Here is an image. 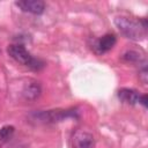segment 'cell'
Returning <instances> with one entry per match:
<instances>
[{"instance_id": "1", "label": "cell", "mask_w": 148, "mask_h": 148, "mask_svg": "<svg viewBox=\"0 0 148 148\" xmlns=\"http://www.w3.org/2000/svg\"><path fill=\"white\" fill-rule=\"evenodd\" d=\"M114 24L119 29V31L123 35H125L127 38L140 40L146 37V30H147L146 18L135 21L126 16H117L114 17Z\"/></svg>"}, {"instance_id": "2", "label": "cell", "mask_w": 148, "mask_h": 148, "mask_svg": "<svg viewBox=\"0 0 148 148\" xmlns=\"http://www.w3.org/2000/svg\"><path fill=\"white\" fill-rule=\"evenodd\" d=\"M7 53L10 58H13L18 64H22V65H24V66H27V67H29L34 71H39L45 66V64L42 60H39L37 58H34L22 44H10V45H8Z\"/></svg>"}, {"instance_id": "3", "label": "cell", "mask_w": 148, "mask_h": 148, "mask_svg": "<svg viewBox=\"0 0 148 148\" xmlns=\"http://www.w3.org/2000/svg\"><path fill=\"white\" fill-rule=\"evenodd\" d=\"M77 111L75 109L68 110H50V111H42L35 114V119L43 123H56L62 121L67 118H77Z\"/></svg>"}, {"instance_id": "4", "label": "cell", "mask_w": 148, "mask_h": 148, "mask_svg": "<svg viewBox=\"0 0 148 148\" xmlns=\"http://www.w3.org/2000/svg\"><path fill=\"white\" fill-rule=\"evenodd\" d=\"M71 142L73 148H94L95 147L94 135L84 130L75 131L72 135Z\"/></svg>"}, {"instance_id": "5", "label": "cell", "mask_w": 148, "mask_h": 148, "mask_svg": "<svg viewBox=\"0 0 148 148\" xmlns=\"http://www.w3.org/2000/svg\"><path fill=\"white\" fill-rule=\"evenodd\" d=\"M15 5L23 12L39 15L45 9V2L42 0H20L16 1Z\"/></svg>"}, {"instance_id": "6", "label": "cell", "mask_w": 148, "mask_h": 148, "mask_svg": "<svg viewBox=\"0 0 148 148\" xmlns=\"http://www.w3.org/2000/svg\"><path fill=\"white\" fill-rule=\"evenodd\" d=\"M117 39H116V36L112 35V34H106L104 36H102L101 38H98L95 44H94V50L96 53L101 54V53H105L108 51H110L114 44H116Z\"/></svg>"}, {"instance_id": "7", "label": "cell", "mask_w": 148, "mask_h": 148, "mask_svg": "<svg viewBox=\"0 0 148 148\" xmlns=\"http://www.w3.org/2000/svg\"><path fill=\"white\" fill-rule=\"evenodd\" d=\"M140 94L134 90V89H130V88H121L118 90V97L120 101H123L124 103L134 105L136 103H139L140 99Z\"/></svg>"}, {"instance_id": "8", "label": "cell", "mask_w": 148, "mask_h": 148, "mask_svg": "<svg viewBox=\"0 0 148 148\" xmlns=\"http://www.w3.org/2000/svg\"><path fill=\"white\" fill-rule=\"evenodd\" d=\"M39 94H40V87L36 82H30L25 84L23 89V96L27 99H35L39 96Z\"/></svg>"}, {"instance_id": "9", "label": "cell", "mask_w": 148, "mask_h": 148, "mask_svg": "<svg viewBox=\"0 0 148 148\" xmlns=\"http://www.w3.org/2000/svg\"><path fill=\"white\" fill-rule=\"evenodd\" d=\"M14 132H15V128L12 125H5L0 128V147L5 146L10 140Z\"/></svg>"}, {"instance_id": "10", "label": "cell", "mask_w": 148, "mask_h": 148, "mask_svg": "<svg viewBox=\"0 0 148 148\" xmlns=\"http://www.w3.org/2000/svg\"><path fill=\"white\" fill-rule=\"evenodd\" d=\"M123 58H124L125 60H127V61L133 62V61L140 60V54H139L138 52H135V51H128V52H126V53L124 54Z\"/></svg>"}, {"instance_id": "11", "label": "cell", "mask_w": 148, "mask_h": 148, "mask_svg": "<svg viewBox=\"0 0 148 148\" xmlns=\"http://www.w3.org/2000/svg\"><path fill=\"white\" fill-rule=\"evenodd\" d=\"M139 103H140V104H142L145 108H147V106H148V96H147V94H143V95H141V96H140Z\"/></svg>"}]
</instances>
